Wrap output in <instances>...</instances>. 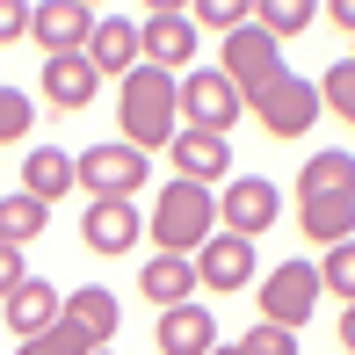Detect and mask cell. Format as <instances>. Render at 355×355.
Instances as JSON below:
<instances>
[{
    "label": "cell",
    "mask_w": 355,
    "mask_h": 355,
    "mask_svg": "<svg viewBox=\"0 0 355 355\" xmlns=\"http://www.w3.org/2000/svg\"><path fill=\"white\" fill-rule=\"evenodd\" d=\"M66 319L80 334H87L94 348H109V334L123 327V304H116V290H102V283H87V290H73L66 297Z\"/></svg>",
    "instance_id": "d6986e66"
},
{
    "label": "cell",
    "mask_w": 355,
    "mask_h": 355,
    "mask_svg": "<svg viewBox=\"0 0 355 355\" xmlns=\"http://www.w3.org/2000/svg\"><path fill=\"white\" fill-rule=\"evenodd\" d=\"M196 290H218V297H232V290L254 283V239H232V232H211L196 254Z\"/></svg>",
    "instance_id": "30bf717a"
},
{
    "label": "cell",
    "mask_w": 355,
    "mask_h": 355,
    "mask_svg": "<svg viewBox=\"0 0 355 355\" xmlns=\"http://www.w3.org/2000/svg\"><path fill=\"white\" fill-rule=\"evenodd\" d=\"M319 290H334L341 304H355V239L327 247V261H319Z\"/></svg>",
    "instance_id": "484cf974"
},
{
    "label": "cell",
    "mask_w": 355,
    "mask_h": 355,
    "mask_svg": "<svg viewBox=\"0 0 355 355\" xmlns=\"http://www.w3.org/2000/svg\"><path fill=\"white\" fill-rule=\"evenodd\" d=\"M138 66H159L182 80L196 66V22H189V8H174V0H153L138 22Z\"/></svg>",
    "instance_id": "52a82bcc"
},
{
    "label": "cell",
    "mask_w": 355,
    "mask_h": 355,
    "mask_svg": "<svg viewBox=\"0 0 355 355\" xmlns=\"http://www.w3.org/2000/svg\"><path fill=\"white\" fill-rule=\"evenodd\" d=\"M94 355H109V348H94Z\"/></svg>",
    "instance_id": "836d02e7"
},
{
    "label": "cell",
    "mask_w": 355,
    "mask_h": 355,
    "mask_svg": "<svg viewBox=\"0 0 355 355\" xmlns=\"http://www.w3.org/2000/svg\"><path fill=\"white\" fill-rule=\"evenodd\" d=\"M348 58H355V51H348Z\"/></svg>",
    "instance_id": "e575fe53"
},
{
    "label": "cell",
    "mask_w": 355,
    "mask_h": 355,
    "mask_svg": "<svg viewBox=\"0 0 355 355\" xmlns=\"http://www.w3.org/2000/svg\"><path fill=\"white\" fill-rule=\"evenodd\" d=\"M66 189H73V153H58V145H29V159H22V196L58 203Z\"/></svg>",
    "instance_id": "ffe728a7"
},
{
    "label": "cell",
    "mask_w": 355,
    "mask_h": 355,
    "mask_svg": "<svg viewBox=\"0 0 355 355\" xmlns=\"http://www.w3.org/2000/svg\"><path fill=\"white\" fill-rule=\"evenodd\" d=\"M15 355H94V341H87L80 327H73L66 312H58V327H51V334H37V341H22Z\"/></svg>",
    "instance_id": "4316f807"
},
{
    "label": "cell",
    "mask_w": 355,
    "mask_h": 355,
    "mask_svg": "<svg viewBox=\"0 0 355 355\" xmlns=\"http://www.w3.org/2000/svg\"><path fill=\"white\" fill-rule=\"evenodd\" d=\"M29 131H37V102L0 80V145H15V138H29Z\"/></svg>",
    "instance_id": "d4e9b609"
},
{
    "label": "cell",
    "mask_w": 355,
    "mask_h": 355,
    "mask_svg": "<svg viewBox=\"0 0 355 355\" xmlns=\"http://www.w3.org/2000/svg\"><path fill=\"white\" fill-rule=\"evenodd\" d=\"M218 232V189H196V182H167L153 196V247L159 254H196L203 239Z\"/></svg>",
    "instance_id": "3957f363"
},
{
    "label": "cell",
    "mask_w": 355,
    "mask_h": 355,
    "mask_svg": "<svg viewBox=\"0 0 355 355\" xmlns=\"http://www.w3.org/2000/svg\"><path fill=\"white\" fill-rule=\"evenodd\" d=\"M297 232L312 247H341L355 239V153L327 145L297 167Z\"/></svg>",
    "instance_id": "6da1fadb"
},
{
    "label": "cell",
    "mask_w": 355,
    "mask_h": 355,
    "mask_svg": "<svg viewBox=\"0 0 355 355\" xmlns=\"http://www.w3.org/2000/svg\"><path fill=\"white\" fill-rule=\"evenodd\" d=\"M239 355H304V348H297V334H283V327H268V319H254L247 341H239Z\"/></svg>",
    "instance_id": "83f0119b"
},
{
    "label": "cell",
    "mask_w": 355,
    "mask_h": 355,
    "mask_svg": "<svg viewBox=\"0 0 355 355\" xmlns=\"http://www.w3.org/2000/svg\"><path fill=\"white\" fill-rule=\"evenodd\" d=\"M312 87H319V109H334V116L355 131V58L327 66V80H312Z\"/></svg>",
    "instance_id": "603a6c76"
},
{
    "label": "cell",
    "mask_w": 355,
    "mask_h": 355,
    "mask_svg": "<svg viewBox=\"0 0 355 355\" xmlns=\"http://www.w3.org/2000/svg\"><path fill=\"white\" fill-rule=\"evenodd\" d=\"M341 348L355 355V304H341Z\"/></svg>",
    "instance_id": "1f68e13d"
},
{
    "label": "cell",
    "mask_w": 355,
    "mask_h": 355,
    "mask_svg": "<svg viewBox=\"0 0 355 355\" xmlns=\"http://www.w3.org/2000/svg\"><path fill=\"white\" fill-rule=\"evenodd\" d=\"M153 182V159L145 153H131V145H87V153L73 159V189H87L94 203H131L138 189Z\"/></svg>",
    "instance_id": "5b68a950"
},
{
    "label": "cell",
    "mask_w": 355,
    "mask_h": 355,
    "mask_svg": "<svg viewBox=\"0 0 355 355\" xmlns=\"http://www.w3.org/2000/svg\"><path fill=\"white\" fill-rule=\"evenodd\" d=\"M116 123L131 153H153V145H174L182 131V80L159 73V66H131L116 87Z\"/></svg>",
    "instance_id": "7a4b0ae2"
},
{
    "label": "cell",
    "mask_w": 355,
    "mask_h": 355,
    "mask_svg": "<svg viewBox=\"0 0 355 355\" xmlns=\"http://www.w3.org/2000/svg\"><path fill=\"white\" fill-rule=\"evenodd\" d=\"M254 297H261V319L268 327H283V334H297L304 319L319 312V297H327V290H319V261H283V268H268L261 276V290H254Z\"/></svg>",
    "instance_id": "8992f818"
},
{
    "label": "cell",
    "mask_w": 355,
    "mask_h": 355,
    "mask_svg": "<svg viewBox=\"0 0 355 355\" xmlns=\"http://www.w3.org/2000/svg\"><path fill=\"white\" fill-rule=\"evenodd\" d=\"M44 225H51V203L37 196H0V247H29V239H44Z\"/></svg>",
    "instance_id": "44dd1931"
},
{
    "label": "cell",
    "mask_w": 355,
    "mask_h": 355,
    "mask_svg": "<svg viewBox=\"0 0 355 355\" xmlns=\"http://www.w3.org/2000/svg\"><path fill=\"white\" fill-rule=\"evenodd\" d=\"M319 15H327V22H341L348 37H355V0H334V8H319Z\"/></svg>",
    "instance_id": "4dcf8cb0"
},
{
    "label": "cell",
    "mask_w": 355,
    "mask_h": 355,
    "mask_svg": "<svg viewBox=\"0 0 355 355\" xmlns=\"http://www.w3.org/2000/svg\"><path fill=\"white\" fill-rule=\"evenodd\" d=\"M276 218H283V189L268 182V174H232V182L218 189V232L261 239Z\"/></svg>",
    "instance_id": "ba28073f"
},
{
    "label": "cell",
    "mask_w": 355,
    "mask_h": 355,
    "mask_svg": "<svg viewBox=\"0 0 355 355\" xmlns=\"http://www.w3.org/2000/svg\"><path fill=\"white\" fill-rule=\"evenodd\" d=\"M0 312H8V334H15V348H22V341H37V334H51V327H58L66 297H58V290L44 283V276H29L8 304H0Z\"/></svg>",
    "instance_id": "9a60e30c"
},
{
    "label": "cell",
    "mask_w": 355,
    "mask_h": 355,
    "mask_svg": "<svg viewBox=\"0 0 355 355\" xmlns=\"http://www.w3.org/2000/svg\"><path fill=\"white\" fill-rule=\"evenodd\" d=\"M239 116H247V109H239V87L225 73H182V131L225 138Z\"/></svg>",
    "instance_id": "9c48e42d"
},
{
    "label": "cell",
    "mask_w": 355,
    "mask_h": 355,
    "mask_svg": "<svg viewBox=\"0 0 355 355\" xmlns=\"http://www.w3.org/2000/svg\"><path fill=\"white\" fill-rule=\"evenodd\" d=\"M247 116L261 123L268 138H304V131L319 123V87H312L304 73H290V66H283L276 80H261V87L247 94Z\"/></svg>",
    "instance_id": "277c9868"
},
{
    "label": "cell",
    "mask_w": 355,
    "mask_h": 355,
    "mask_svg": "<svg viewBox=\"0 0 355 355\" xmlns=\"http://www.w3.org/2000/svg\"><path fill=\"white\" fill-rule=\"evenodd\" d=\"M312 0H254V29H261V37H304V29H312Z\"/></svg>",
    "instance_id": "7402d4cb"
},
{
    "label": "cell",
    "mask_w": 355,
    "mask_h": 355,
    "mask_svg": "<svg viewBox=\"0 0 355 355\" xmlns=\"http://www.w3.org/2000/svg\"><path fill=\"white\" fill-rule=\"evenodd\" d=\"M138 290L167 312V304H189L196 297V261H182V254H153V261L138 268Z\"/></svg>",
    "instance_id": "ac0fdd59"
},
{
    "label": "cell",
    "mask_w": 355,
    "mask_h": 355,
    "mask_svg": "<svg viewBox=\"0 0 355 355\" xmlns=\"http://www.w3.org/2000/svg\"><path fill=\"white\" fill-rule=\"evenodd\" d=\"M37 87H44V102H51V109H87L94 94H102V73L87 66V51H66V58H44Z\"/></svg>",
    "instance_id": "5bb4252c"
},
{
    "label": "cell",
    "mask_w": 355,
    "mask_h": 355,
    "mask_svg": "<svg viewBox=\"0 0 355 355\" xmlns=\"http://www.w3.org/2000/svg\"><path fill=\"white\" fill-rule=\"evenodd\" d=\"M29 37V0H0V44H22Z\"/></svg>",
    "instance_id": "f546056e"
},
{
    "label": "cell",
    "mask_w": 355,
    "mask_h": 355,
    "mask_svg": "<svg viewBox=\"0 0 355 355\" xmlns=\"http://www.w3.org/2000/svg\"><path fill=\"white\" fill-rule=\"evenodd\" d=\"M22 283H29V261H22V247H0V304H8Z\"/></svg>",
    "instance_id": "f1b7e54d"
},
{
    "label": "cell",
    "mask_w": 355,
    "mask_h": 355,
    "mask_svg": "<svg viewBox=\"0 0 355 355\" xmlns=\"http://www.w3.org/2000/svg\"><path fill=\"white\" fill-rule=\"evenodd\" d=\"M87 66L102 73V80H109V73L123 80V73L138 66V22H131V15H94V37H87Z\"/></svg>",
    "instance_id": "e0dca14e"
},
{
    "label": "cell",
    "mask_w": 355,
    "mask_h": 355,
    "mask_svg": "<svg viewBox=\"0 0 355 355\" xmlns=\"http://www.w3.org/2000/svg\"><path fill=\"white\" fill-rule=\"evenodd\" d=\"M80 239H87L94 254H131L138 239H145V218H138V203H87Z\"/></svg>",
    "instance_id": "2e32d148"
},
{
    "label": "cell",
    "mask_w": 355,
    "mask_h": 355,
    "mask_svg": "<svg viewBox=\"0 0 355 355\" xmlns=\"http://www.w3.org/2000/svg\"><path fill=\"white\" fill-rule=\"evenodd\" d=\"M174 182H196V189H218L232 182V138H211V131H174Z\"/></svg>",
    "instance_id": "7c38bea8"
},
{
    "label": "cell",
    "mask_w": 355,
    "mask_h": 355,
    "mask_svg": "<svg viewBox=\"0 0 355 355\" xmlns=\"http://www.w3.org/2000/svg\"><path fill=\"white\" fill-rule=\"evenodd\" d=\"M29 37L44 44V58L87 51V37H94V8H87V0H44V8H29Z\"/></svg>",
    "instance_id": "8fae6325"
},
{
    "label": "cell",
    "mask_w": 355,
    "mask_h": 355,
    "mask_svg": "<svg viewBox=\"0 0 355 355\" xmlns=\"http://www.w3.org/2000/svg\"><path fill=\"white\" fill-rule=\"evenodd\" d=\"M189 22H196V29H218V37H232V29L254 22V0H196V8H189Z\"/></svg>",
    "instance_id": "cb8c5ba5"
},
{
    "label": "cell",
    "mask_w": 355,
    "mask_h": 355,
    "mask_svg": "<svg viewBox=\"0 0 355 355\" xmlns=\"http://www.w3.org/2000/svg\"><path fill=\"white\" fill-rule=\"evenodd\" d=\"M211 355H239V341H232V348H225V341H218V348H211Z\"/></svg>",
    "instance_id": "d6a6232c"
},
{
    "label": "cell",
    "mask_w": 355,
    "mask_h": 355,
    "mask_svg": "<svg viewBox=\"0 0 355 355\" xmlns=\"http://www.w3.org/2000/svg\"><path fill=\"white\" fill-rule=\"evenodd\" d=\"M153 341H159V355H211L218 348V319H211V304H167L159 312V327H153Z\"/></svg>",
    "instance_id": "4fadbf2b"
}]
</instances>
